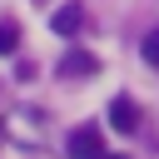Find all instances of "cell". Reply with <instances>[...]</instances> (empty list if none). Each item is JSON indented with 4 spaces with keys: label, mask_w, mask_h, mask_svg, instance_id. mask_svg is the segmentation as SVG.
<instances>
[{
    "label": "cell",
    "mask_w": 159,
    "mask_h": 159,
    "mask_svg": "<svg viewBox=\"0 0 159 159\" xmlns=\"http://www.w3.org/2000/svg\"><path fill=\"white\" fill-rule=\"evenodd\" d=\"M70 159H99L104 154V134H99V124H80L75 134H70Z\"/></svg>",
    "instance_id": "1"
},
{
    "label": "cell",
    "mask_w": 159,
    "mask_h": 159,
    "mask_svg": "<svg viewBox=\"0 0 159 159\" xmlns=\"http://www.w3.org/2000/svg\"><path fill=\"white\" fill-rule=\"evenodd\" d=\"M109 124H114L119 134H134V129H139V104H134L129 94H114V99H109Z\"/></svg>",
    "instance_id": "2"
},
{
    "label": "cell",
    "mask_w": 159,
    "mask_h": 159,
    "mask_svg": "<svg viewBox=\"0 0 159 159\" xmlns=\"http://www.w3.org/2000/svg\"><path fill=\"white\" fill-rule=\"evenodd\" d=\"M99 70V60L89 55V50H70L65 60H60V80H80V75H94Z\"/></svg>",
    "instance_id": "3"
},
{
    "label": "cell",
    "mask_w": 159,
    "mask_h": 159,
    "mask_svg": "<svg viewBox=\"0 0 159 159\" xmlns=\"http://www.w3.org/2000/svg\"><path fill=\"white\" fill-rule=\"evenodd\" d=\"M50 25H55V35H80L84 10H80V5H65V10H55V15H50Z\"/></svg>",
    "instance_id": "4"
},
{
    "label": "cell",
    "mask_w": 159,
    "mask_h": 159,
    "mask_svg": "<svg viewBox=\"0 0 159 159\" xmlns=\"http://www.w3.org/2000/svg\"><path fill=\"white\" fill-rule=\"evenodd\" d=\"M15 50H20V25L0 20V55H15Z\"/></svg>",
    "instance_id": "5"
},
{
    "label": "cell",
    "mask_w": 159,
    "mask_h": 159,
    "mask_svg": "<svg viewBox=\"0 0 159 159\" xmlns=\"http://www.w3.org/2000/svg\"><path fill=\"white\" fill-rule=\"evenodd\" d=\"M139 55H144V65H154V70H159V30H149V35L139 40Z\"/></svg>",
    "instance_id": "6"
},
{
    "label": "cell",
    "mask_w": 159,
    "mask_h": 159,
    "mask_svg": "<svg viewBox=\"0 0 159 159\" xmlns=\"http://www.w3.org/2000/svg\"><path fill=\"white\" fill-rule=\"evenodd\" d=\"M99 159H124V154H99Z\"/></svg>",
    "instance_id": "7"
}]
</instances>
